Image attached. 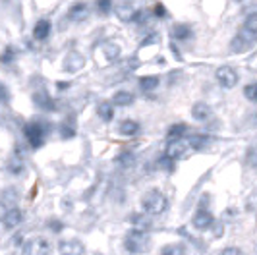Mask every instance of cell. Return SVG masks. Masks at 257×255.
I'll use <instances>...</instances> for the list:
<instances>
[{"label":"cell","mask_w":257,"mask_h":255,"mask_svg":"<svg viewBox=\"0 0 257 255\" xmlns=\"http://www.w3.org/2000/svg\"><path fill=\"white\" fill-rule=\"evenodd\" d=\"M143 211L147 215H161L167 209V197L159 190H151L149 193H145L142 199Z\"/></svg>","instance_id":"1"},{"label":"cell","mask_w":257,"mask_h":255,"mask_svg":"<svg viewBox=\"0 0 257 255\" xmlns=\"http://www.w3.org/2000/svg\"><path fill=\"white\" fill-rule=\"evenodd\" d=\"M124 247L128 249L130 253H142L145 251L147 247H149V238H147V234L143 232V230H132L126 234V238H124Z\"/></svg>","instance_id":"2"},{"label":"cell","mask_w":257,"mask_h":255,"mask_svg":"<svg viewBox=\"0 0 257 255\" xmlns=\"http://www.w3.org/2000/svg\"><path fill=\"white\" fill-rule=\"evenodd\" d=\"M45 134H47V130H45V126L41 122H29L24 128V136H26L27 143L33 149H37V147H41L45 143Z\"/></svg>","instance_id":"3"},{"label":"cell","mask_w":257,"mask_h":255,"mask_svg":"<svg viewBox=\"0 0 257 255\" xmlns=\"http://www.w3.org/2000/svg\"><path fill=\"white\" fill-rule=\"evenodd\" d=\"M257 41V33L253 31H249V29H240V33L236 35V37L232 39V52H244L247 51L253 43Z\"/></svg>","instance_id":"4"},{"label":"cell","mask_w":257,"mask_h":255,"mask_svg":"<svg viewBox=\"0 0 257 255\" xmlns=\"http://www.w3.org/2000/svg\"><path fill=\"white\" fill-rule=\"evenodd\" d=\"M51 253V243L45 238H31L24 245V255H49Z\"/></svg>","instance_id":"5"},{"label":"cell","mask_w":257,"mask_h":255,"mask_svg":"<svg viewBox=\"0 0 257 255\" xmlns=\"http://www.w3.org/2000/svg\"><path fill=\"white\" fill-rule=\"evenodd\" d=\"M217 81H219L222 87H226V89H232L236 83H238V74H236V70L230 68V66H220L219 70H217Z\"/></svg>","instance_id":"6"},{"label":"cell","mask_w":257,"mask_h":255,"mask_svg":"<svg viewBox=\"0 0 257 255\" xmlns=\"http://www.w3.org/2000/svg\"><path fill=\"white\" fill-rule=\"evenodd\" d=\"M114 14L120 22H134V14H136V8L134 4L128 2V0H122L114 6Z\"/></svg>","instance_id":"7"},{"label":"cell","mask_w":257,"mask_h":255,"mask_svg":"<svg viewBox=\"0 0 257 255\" xmlns=\"http://www.w3.org/2000/svg\"><path fill=\"white\" fill-rule=\"evenodd\" d=\"M186 147H188V143H186V141L172 140L167 145V149H165V157H167L168 161H176V159H180L182 155L186 153Z\"/></svg>","instance_id":"8"},{"label":"cell","mask_w":257,"mask_h":255,"mask_svg":"<svg viewBox=\"0 0 257 255\" xmlns=\"http://www.w3.org/2000/svg\"><path fill=\"white\" fill-rule=\"evenodd\" d=\"M85 66V58L79 54V52H70L68 56H66L64 60V70L68 72V74H76V72H79L81 68Z\"/></svg>","instance_id":"9"},{"label":"cell","mask_w":257,"mask_h":255,"mask_svg":"<svg viewBox=\"0 0 257 255\" xmlns=\"http://www.w3.org/2000/svg\"><path fill=\"white\" fill-rule=\"evenodd\" d=\"M58 249H60V253L62 255H83L85 253V245L79 242V240H64V242H60L58 245Z\"/></svg>","instance_id":"10"},{"label":"cell","mask_w":257,"mask_h":255,"mask_svg":"<svg viewBox=\"0 0 257 255\" xmlns=\"http://www.w3.org/2000/svg\"><path fill=\"white\" fill-rule=\"evenodd\" d=\"M87 16H89V4L87 2H76L68 10V18L72 22H83Z\"/></svg>","instance_id":"11"},{"label":"cell","mask_w":257,"mask_h":255,"mask_svg":"<svg viewBox=\"0 0 257 255\" xmlns=\"http://www.w3.org/2000/svg\"><path fill=\"white\" fill-rule=\"evenodd\" d=\"M213 222H215V218H213V215H211L209 211H205V209H199V211L193 215V226L197 230L211 228Z\"/></svg>","instance_id":"12"},{"label":"cell","mask_w":257,"mask_h":255,"mask_svg":"<svg viewBox=\"0 0 257 255\" xmlns=\"http://www.w3.org/2000/svg\"><path fill=\"white\" fill-rule=\"evenodd\" d=\"M24 220V213L20 211V209H16V207H12V209H8V213H6V217H4V226L6 228H16L20 222Z\"/></svg>","instance_id":"13"},{"label":"cell","mask_w":257,"mask_h":255,"mask_svg":"<svg viewBox=\"0 0 257 255\" xmlns=\"http://www.w3.org/2000/svg\"><path fill=\"white\" fill-rule=\"evenodd\" d=\"M33 101L37 106H41L43 110H54V101L51 99V95L47 93V91H37L35 95H33Z\"/></svg>","instance_id":"14"},{"label":"cell","mask_w":257,"mask_h":255,"mask_svg":"<svg viewBox=\"0 0 257 255\" xmlns=\"http://www.w3.org/2000/svg\"><path fill=\"white\" fill-rule=\"evenodd\" d=\"M51 22L49 20H39L37 24H35V29H33V37L37 39V41H45V39L51 35Z\"/></svg>","instance_id":"15"},{"label":"cell","mask_w":257,"mask_h":255,"mask_svg":"<svg viewBox=\"0 0 257 255\" xmlns=\"http://www.w3.org/2000/svg\"><path fill=\"white\" fill-rule=\"evenodd\" d=\"M192 116L195 118V120L203 122V120H207V118L211 116V108L207 106L205 102H195V104L192 106Z\"/></svg>","instance_id":"16"},{"label":"cell","mask_w":257,"mask_h":255,"mask_svg":"<svg viewBox=\"0 0 257 255\" xmlns=\"http://www.w3.org/2000/svg\"><path fill=\"white\" fill-rule=\"evenodd\" d=\"M103 52L104 56H106V60H116L118 56H120V45H116V43H112V41H106V43H103Z\"/></svg>","instance_id":"17"},{"label":"cell","mask_w":257,"mask_h":255,"mask_svg":"<svg viewBox=\"0 0 257 255\" xmlns=\"http://www.w3.org/2000/svg\"><path fill=\"white\" fill-rule=\"evenodd\" d=\"M186 130H188V126H186L184 122H180V124H172V126L168 128V132H167V140L168 141L182 140V136L186 134Z\"/></svg>","instance_id":"18"},{"label":"cell","mask_w":257,"mask_h":255,"mask_svg":"<svg viewBox=\"0 0 257 255\" xmlns=\"http://www.w3.org/2000/svg\"><path fill=\"white\" fill-rule=\"evenodd\" d=\"M172 37L178 39V41H186V39L192 37V27L186 26V24H178V26L172 27Z\"/></svg>","instance_id":"19"},{"label":"cell","mask_w":257,"mask_h":255,"mask_svg":"<svg viewBox=\"0 0 257 255\" xmlns=\"http://www.w3.org/2000/svg\"><path fill=\"white\" fill-rule=\"evenodd\" d=\"M112 102H114L116 106H130L134 102V95L130 91H118L112 97Z\"/></svg>","instance_id":"20"},{"label":"cell","mask_w":257,"mask_h":255,"mask_svg":"<svg viewBox=\"0 0 257 255\" xmlns=\"http://www.w3.org/2000/svg\"><path fill=\"white\" fill-rule=\"evenodd\" d=\"M161 255H188L184 243H168L161 249Z\"/></svg>","instance_id":"21"},{"label":"cell","mask_w":257,"mask_h":255,"mask_svg":"<svg viewBox=\"0 0 257 255\" xmlns=\"http://www.w3.org/2000/svg\"><path fill=\"white\" fill-rule=\"evenodd\" d=\"M138 130H140V124L134 122V120H124V122L120 124V128H118V132H120L122 136H136Z\"/></svg>","instance_id":"22"},{"label":"cell","mask_w":257,"mask_h":255,"mask_svg":"<svg viewBox=\"0 0 257 255\" xmlns=\"http://www.w3.org/2000/svg\"><path fill=\"white\" fill-rule=\"evenodd\" d=\"M97 112H99V116L103 118L104 122H110V120H112V116H114V108H112V104H110V102H101V104H99V108H97Z\"/></svg>","instance_id":"23"},{"label":"cell","mask_w":257,"mask_h":255,"mask_svg":"<svg viewBox=\"0 0 257 255\" xmlns=\"http://www.w3.org/2000/svg\"><path fill=\"white\" fill-rule=\"evenodd\" d=\"M130 220H132V224H134L136 230H143V232H145L147 228H151V220L147 217H143V215H134Z\"/></svg>","instance_id":"24"},{"label":"cell","mask_w":257,"mask_h":255,"mask_svg":"<svg viewBox=\"0 0 257 255\" xmlns=\"http://www.w3.org/2000/svg\"><path fill=\"white\" fill-rule=\"evenodd\" d=\"M140 87L143 91H153L159 87V77L157 76H145L140 79Z\"/></svg>","instance_id":"25"},{"label":"cell","mask_w":257,"mask_h":255,"mask_svg":"<svg viewBox=\"0 0 257 255\" xmlns=\"http://www.w3.org/2000/svg\"><path fill=\"white\" fill-rule=\"evenodd\" d=\"M244 95L247 101L251 102H257V81H253V83H247L244 87Z\"/></svg>","instance_id":"26"},{"label":"cell","mask_w":257,"mask_h":255,"mask_svg":"<svg viewBox=\"0 0 257 255\" xmlns=\"http://www.w3.org/2000/svg\"><path fill=\"white\" fill-rule=\"evenodd\" d=\"M244 27L245 29H249V31H253V33H257V12L249 14V16L245 18Z\"/></svg>","instance_id":"27"},{"label":"cell","mask_w":257,"mask_h":255,"mask_svg":"<svg viewBox=\"0 0 257 255\" xmlns=\"http://www.w3.org/2000/svg\"><path fill=\"white\" fill-rule=\"evenodd\" d=\"M8 170L14 172V174H20V172L24 170V163H22L20 159L14 157V159H10V163H8Z\"/></svg>","instance_id":"28"},{"label":"cell","mask_w":257,"mask_h":255,"mask_svg":"<svg viewBox=\"0 0 257 255\" xmlns=\"http://www.w3.org/2000/svg\"><path fill=\"white\" fill-rule=\"evenodd\" d=\"M60 134H62L64 140H68V138H74V136H76V130H74V126H70L68 122H64V124L60 126Z\"/></svg>","instance_id":"29"},{"label":"cell","mask_w":257,"mask_h":255,"mask_svg":"<svg viewBox=\"0 0 257 255\" xmlns=\"http://www.w3.org/2000/svg\"><path fill=\"white\" fill-rule=\"evenodd\" d=\"M99 12L101 14H110L112 12V0H97Z\"/></svg>","instance_id":"30"},{"label":"cell","mask_w":257,"mask_h":255,"mask_svg":"<svg viewBox=\"0 0 257 255\" xmlns=\"http://www.w3.org/2000/svg\"><path fill=\"white\" fill-rule=\"evenodd\" d=\"M205 143H207L205 136H193L192 140H190V145H192L193 149H199V147H203Z\"/></svg>","instance_id":"31"},{"label":"cell","mask_w":257,"mask_h":255,"mask_svg":"<svg viewBox=\"0 0 257 255\" xmlns=\"http://www.w3.org/2000/svg\"><path fill=\"white\" fill-rule=\"evenodd\" d=\"M16 201H18V193H16V190H6V193H4V203L14 205Z\"/></svg>","instance_id":"32"},{"label":"cell","mask_w":257,"mask_h":255,"mask_svg":"<svg viewBox=\"0 0 257 255\" xmlns=\"http://www.w3.org/2000/svg\"><path fill=\"white\" fill-rule=\"evenodd\" d=\"M153 14H155V16H157V18H167V16H168L167 8H165V6L161 4V2H157V4H155Z\"/></svg>","instance_id":"33"},{"label":"cell","mask_w":257,"mask_h":255,"mask_svg":"<svg viewBox=\"0 0 257 255\" xmlns=\"http://www.w3.org/2000/svg\"><path fill=\"white\" fill-rule=\"evenodd\" d=\"M8 101H10V91L0 81V102H8Z\"/></svg>","instance_id":"34"},{"label":"cell","mask_w":257,"mask_h":255,"mask_svg":"<svg viewBox=\"0 0 257 255\" xmlns=\"http://www.w3.org/2000/svg\"><path fill=\"white\" fill-rule=\"evenodd\" d=\"M12 58H14V49H10V47H8V49H6V52L0 56V62L8 64L10 60H12Z\"/></svg>","instance_id":"35"},{"label":"cell","mask_w":257,"mask_h":255,"mask_svg":"<svg viewBox=\"0 0 257 255\" xmlns=\"http://www.w3.org/2000/svg\"><path fill=\"white\" fill-rule=\"evenodd\" d=\"M132 159H134V155L132 153H122L120 157H118V163H120V165H130Z\"/></svg>","instance_id":"36"},{"label":"cell","mask_w":257,"mask_h":255,"mask_svg":"<svg viewBox=\"0 0 257 255\" xmlns=\"http://www.w3.org/2000/svg\"><path fill=\"white\" fill-rule=\"evenodd\" d=\"M220 255H244V253H242V249H238V247H226V249H222Z\"/></svg>","instance_id":"37"},{"label":"cell","mask_w":257,"mask_h":255,"mask_svg":"<svg viewBox=\"0 0 257 255\" xmlns=\"http://www.w3.org/2000/svg\"><path fill=\"white\" fill-rule=\"evenodd\" d=\"M6 213H8V205L4 203V201H0V220H4Z\"/></svg>","instance_id":"38"},{"label":"cell","mask_w":257,"mask_h":255,"mask_svg":"<svg viewBox=\"0 0 257 255\" xmlns=\"http://www.w3.org/2000/svg\"><path fill=\"white\" fill-rule=\"evenodd\" d=\"M51 222H52V224H51L52 230H60V228H62V224H58V220H51Z\"/></svg>","instance_id":"39"},{"label":"cell","mask_w":257,"mask_h":255,"mask_svg":"<svg viewBox=\"0 0 257 255\" xmlns=\"http://www.w3.org/2000/svg\"><path fill=\"white\" fill-rule=\"evenodd\" d=\"M234 2H242V0H234Z\"/></svg>","instance_id":"40"},{"label":"cell","mask_w":257,"mask_h":255,"mask_svg":"<svg viewBox=\"0 0 257 255\" xmlns=\"http://www.w3.org/2000/svg\"><path fill=\"white\" fill-rule=\"evenodd\" d=\"M255 251H257V249H255Z\"/></svg>","instance_id":"41"}]
</instances>
